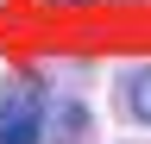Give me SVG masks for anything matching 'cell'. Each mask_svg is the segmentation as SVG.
I'll return each instance as SVG.
<instances>
[{
    "mask_svg": "<svg viewBox=\"0 0 151 144\" xmlns=\"http://www.w3.org/2000/svg\"><path fill=\"white\" fill-rule=\"evenodd\" d=\"M38 138H44V113L32 106L25 82H13V94H6V113H0V144H38Z\"/></svg>",
    "mask_w": 151,
    "mask_h": 144,
    "instance_id": "6da1fadb",
    "label": "cell"
},
{
    "mask_svg": "<svg viewBox=\"0 0 151 144\" xmlns=\"http://www.w3.org/2000/svg\"><path fill=\"white\" fill-rule=\"evenodd\" d=\"M120 100H126V119L132 125H151V69H139V75L120 88Z\"/></svg>",
    "mask_w": 151,
    "mask_h": 144,
    "instance_id": "7a4b0ae2",
    "label": "cell"
},
{
    "mask_svg": "<svg viewBox=\"0 0 151 144\" xmlns=\"http://www.w3.org/2000/svg\"><path fill=\"white\" fill-rule=\"evenodd\" d=\"M82 132H88V106H82V100H63L57 119H50V138H57V144H76Z\"/></svg>",
    "mask_w": 151,
    "mask_h": 144,
    "instance_id": "3957f363",
    "label": "cell"
}]
</instances>
